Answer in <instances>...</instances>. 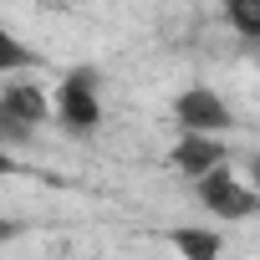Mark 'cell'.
I'll list each match as a JSON object with an SVG mask.
<instances>
[{
    "label": "cell",
    "instance_id": "obj_7",
    "mask_svg": "<svg viewBox=\"0 0 260 260\" xmlns=\"http://www.w3.org/2000/svg\"><path fill=\"white\" fill-rule=\"evenodd\" d=\"M36 67H41V56H36L16 31L0 26V77H11V72H36Z\"/></svg>",
    "mask_w": 260,
    "mask_h": 260
},
{
    "label": "cell",
    "instance_id": "obj_1",
    "mask_svg": "<svg viewBox=\"0 0 260 260\" xmlns=\"http://www.w3.org/2000/svg\"><path fill=\"white\" fill-rule=\"evenodd\" d=\"M46 122H51V97L36 82L0 87V148H26Z\"/></svg>",
    "mask_w": 260,
    "mask_h": 260
},
{
    "label": "cell",
    "instance_id": "obj_2",
    "mask_svg": "<svg viewBox=\"0 0 260 260\" xmlns=\"http://www.w3.org/2000/svg\"><path fill=\"white\" fill-rule=\"evenodd\" d=\"M51 117L67 127V133H77V138L97 133V122H102V87H97V72L92 67H77V72L61 77Z\"/></svg>",
    "mask_w": 260,
    "mask_h": 260
},
{
    "label": "cell",
    "instance_id": "obj_9",
    "mask_svg": "<svg viewBox=\"0 0 260 260\" xmlns=\"http://www.w3.org/2000/svg\"><path fill=\"white\" fill-rule=\"evenodd\" d=\"M21 235H26V224H21V219L0 214V245H11V240H21Z\"/></svg>",
    "mask_w": 260,
    "mask_h": 260
},
{
    "label": "cell",
    "instance_id": "obj_6",
    "mask_svg": "<svg viewBox=\"0 0 260 260\" xmlns=\"http://www.w3.org/2000/svg\"><path fill=\"white\" fill-rule=\"evenodd\" d=\"M174 250H179L184 260H219L224 235H219V230H204V224H179V230H174Z\"/></svg>",
    "mask_w": 260,
    "mask_h": 260
},
{
    "label": "cell",
    "instance_id": "obj_4",
    "mask_svg": "<svg viewBox=\"0 0 260 260\" xmlns=\"http://www.w3.org/2000/svg\"><path fill=\"white\" fill-rule=\"evenodd\" d=\"M174 117H179L184 133H230V127H235L230 102H224L219 92H209V87L179 92V97H174Z\"/></svg>",
    "mask_w": 260,
    "mask_h": 260
},
{
    "label": "cell",
    "instance_id": "obj_3",
    "mask_svg": "<svg viewBox=\"0 0 260 260\" xmlns=\"http://www.w3.org/2000/svg\"><path fill=\"white\" fill-rule=\"evenodd\" d=\"M194 194H199V204H204L219 224H235V219H250V214H255V194H250V184H240V179L230 174V164L199 174V179H194Z\"/></svg>",
    "mask_w": 260,
    "mask_h": 260
},
{
    "label": "cell",
    "instance_id": "obj_5",
    "mask_svg": "<svg viewBox=\"0 0 260 260\" xmlns=\"http://www.w3.org/2000/svg\"><path fill=\"white\" fill-rule=\"evenodd\" d=\"M174 164H179V174L199 179V174H209V169L230 164V148H224V138H219V133H184V138L174 143Z\"/></svg>",
    "mask_w": 260,
    "mask_h": 260
},
{
    "label": "cell",
    "instance_id": "obj_8",
    "mask_svg": "<svg viewBox=\"0 0 260 260\" xmlns=\"http://www.w3.org/2000/svg\"><path fill=\"white\" fill-rule=\"evenodd\" d=\"M224 16H230V26H235L245 41L260 36V0H224Z\"/></svg>",
    "mask_w": 260,
    "mask_h": 260
},
{
    "label": "cell",
    "instance_id": "obj_10",
    "mask_svg": "<svg viewBox=\"0 0 260 260\" xmlns=\"http://www.w3.org/2000/svg\"><path fill=\"white\" fill-rule=\"evenodd\" d=\"M11 174H26V164H21L11 148H0V179H11Z\"/></svg>",
    "mask_w": 260,
    "mask_h": 260
}]
</instances>
